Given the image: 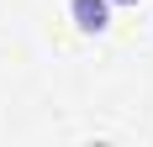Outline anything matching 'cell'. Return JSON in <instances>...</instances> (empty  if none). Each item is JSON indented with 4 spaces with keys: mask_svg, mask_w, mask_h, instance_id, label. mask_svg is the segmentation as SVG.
I'll return each mask as SVG.
<instances>
[{
    "mask_svg": "<svg viewBox=\"0 0 153 147\" xmlns=\"http://www.w3.org/2000/svg\"><path fill=\"white\" fill-rule=\"evenodd\" d=\"M111 0H69V21H74V32H85V37H106L111 32Z\"/></svg>",
    "mask_w": 153,
    "mask_h": 147,
    "instance_id": "cell-1",
    "label": "cell"
},
{
    "mask_svg": "<svg viewBox=\"0 0 153 147\" xmlns=\"http://www.w3.org/2000/svg\"><path fill=\"white\" fill-rule=\"evenodd\" d=\"M111 5H143V0H111Z\"/></svg>",
    "mask_w": 153,
    "mask_h": 147,
    "instance_id": "cell-2",
    "label": "cell"
}]
</instances>
